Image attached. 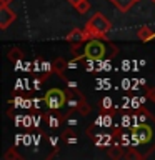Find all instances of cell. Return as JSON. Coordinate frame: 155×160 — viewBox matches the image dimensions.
I'll return each mask as SVG.
<instances>
[{
  "label": "cell",
  "mask_w": 155,
  "mask_h": 160,
  "mask_svg": "<svg viewBox=\"0 0 155 160\" xmlns=\"http://www.w3.org/2000/svg\"><path fill=\"white\" fill-rule=\"evenodd\" d=\"M15 18H17V13L8 5L0 3V30H5L12 22H15Z\"/></svg>",
  "instance_id": "4"
},
{
  "label": "cell",
  "mask_w": 155,
  "mask_h": 160,
  "mask_svg": "<svg viewBox=\"0 0 155 160\" xmlns=\"http://www.w3.org/2000/svg\"><path fill=\"white\" fill-rule=\"evenodd\" d=\"M110 2H112L120 12H128V10L132 8V5L135 2H138V0H110Z\"/></svg>",
  "instance_id": "8"
},
{
  "label": "cell",
  "mask_w": 155,
  "mask_h": 160,
  "mask_svg": "<svg viewBox=\"0 0 155 160\" xmlns=\"http://www.w3.org/2000/svg\"><path fill=\"white\" fill-rule=\"evenodd\" d=\"M3 158H5V160H7V158H20V155H18L17 152H15L13 148H10L8 152L5 153V155H3Z\"/></svg>",
  "instance_id": "12"
},
{
  "label": "cell",
  "mask_w": 155,
  "mask_h": 160,
  "mask_svg": "<svg viewBox=\"0 0 155 160\" xmlns=\"http://www.w3.org/2000/svg\"><path fill=\"white\" fill-rule=\"evenodd\" d=\"M147 97L155 102V88H148V90H147Z\"/></svg>",
  "instance_id": "13"
},
{
  "label": "cell",
  "mask_w": 155,
  "mask_h": 160,
  "mask_svg": "<svg viewBox=\"0 0 155 160\" xmlns=\"http://www.w3.org/2000/svg\"><path fill=\"white\" fill-rule=\"evenodd\" d=\"M83 55L90 60H102L105 55H107V47L102 40L98 38H90L87 40L83 47Z\"/></svg>",
  "instance_id": "2"
},
{
  "label": "cell",
  "mask_w": 155,
  "mask_h": 160,
  "mask_svg": "<svg viewBox=\"0 0 155 160\" xmlns=\"http://www.w3.org/2000/svg\"><path fill=\"white\" fill-rule=\"evenodd\" d=\"M8 58L12 60V62H20V60H22V53H20L18 48H13V50H10Z\"/></svg>",
  "instance_id": "11"
},
{
  "label": "cell",
  "mask_w": 155,
  "mask_h": 160,
  "mask_svg": "<svg viewBox=\"0 0 155 160\" xmlns=\"http://www.w3.org/2000/svg\"><path fill=\"white\" fill-rule=\"evenodd\" d=\"M137 37L142 40V42H150V40H153L155 32H152V28H148V27H140L138 32H137Z\"/></svg>",
  "instance_id": "7"
},
{
  "label": "cell",
  "mask_w": 155,
  "mask_h": 160,
  "mask_svg": "<svg viewBox=\"0 0 155 160\" xmlns=\"http://www.w3.org/2000/svg\"><path fill=\"white\" fill-rule=\"evenodd\" d=\"M133 135L138 138V142H148L152 138V130L147 125H140V127H137L133 130Z\"/></svg>",
  "instance_id": "6"
},
{
  "label": "cell",
  "mask_w": 155,
  "mask_h": 160,
  "mask_svg": "<svg viewBox=\"0 0 155 160\" xmlns=\"http://www.w3.org/2000/svg\"><path fill=\"white\" fill-rule=\"evenodd\" d=\"M87 40H90V35L87 33L85 28H72L70 33L67 35V42H72V43L87 42Z\"/></svg>",
  "instance_id": "5"
},
{
  "label": "cell",
  "mask_w": 155,
  "mask_h": 160,
  "mask_svg": "<svg viewBox=\"0 0 155 160\" xmlns=\"http://www.w3.org/2000/svg\"><path fill=\"white\" fill-rule=\"evenodd\" d=\"M67 2H70V5H72V7H75V5H77L80 0H67Z\"/></svg>",
  "instance_id": "14"
},
{
  "label": "cell",
  "mask_w": 155,
  "mask_h": 160,
  "mask_svg": "<svg viewBox=\"0 0 155 160\" xmlns=\"http://www.w3.org/2000/svg\"><path fill=\"white\" fill-rule=\"evenodd\" d=\"M110 28H112L110 20L100 12L93 13V17H90V20L85 25V30L90 35V38H102L110 32Z\"/></svg>",
  "instance_id": "1"
},
{
  "label": "cell",
  "mask_w": 155,
  "mask_h": 160,
  "mask_svg": "<svg viewBox=\"0 0 155 160\" xmlns=\"http://www.w3.org/2000/svg\"><path fill=\"white\" fill-rule=\"evenodd\" d=\"M73 8L77 10L80 15H83V13H87L88 10H90V2H88V0H80V2L75 5Z\"/></svg>",
  "instance_id": "10"
},
{
  "label": "cell",
  "mask_w": 155,
  "mask_h": 160,
  "mask_svg": "<svg viewBox=\"0 0 155 160\" xmlns=\"http://www.w3.org/2000/svg\"><path fill=\"white\" fill-rule=\"evenodd\" d=\"M10 2H12V0H0V3H5V5H8Z\"/></svg>",
  "instance_id": "15"
},
{
  "label": "cell",
  "mask_w": 155,
  "mask_h": 160,
  "mask_svg": "<svg viewBox=\"0 0 155 160\" xmlns=\"http://www.w3.org/2000/svg\"><path fill=\"white\" fill-rule=\"evenodd\" d=\"M152 2H155V0H152Z\"/></svg>",
  "instance_id": "16"
},
{
  "label": "cell",
  "mask_w": 155,
  "mask_h": 160,
  "mask_svg": "<svg viewBox=\"0 0 155 160\" xmlns=\"http://www.w3.org/2000/svg\"><path fill=\"white\" fill-rule=\"evenodd\" d=\"M65 68H67V62H65L63 58H57L53 62V65H52V70H53V72H57L58 75H62Z\"/></svg>",
  "instance_id": "9"
},
{
  "label": "cell",
  "mask_w": 155,
  "mask_h": 160,
  "mask_svg": "<svg viewBox=\"0 0 155 160\" xmlns=\"http://www.w3.org/2000/svg\"><path fill=\"white\" fill-rule=\"evenodd\" d=\"M43 102L50 110L57 112V110H60L65 105V102H67V92H63V90H60V88H50L48 92L45 93Z\"/></svg>",
  "instance_id": "3"
}]
</instances>
